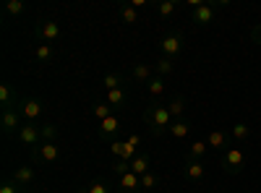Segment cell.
Masks as SVG:
<instances>
[{"label": "cell", "mask_w": 261, "mask_h": 193, "mask_svg": "<svg viewBox=\"0 0 261 193\" xmlns=\"http://www.w3.org/2000/svg\"><path fill=\"white\" fill-rule=\"evenodd\" d=\"M144 123L149 125L151 136L167 133L170 125H172V115H170V110H167V104H149L146 110H144Z\"/></svg>", "instance_id": "obj_1"}, {"label": "cell", "mask_w": 261, "mask_h": 193, "mask_svg": "<svg viewBox=\"0 0 261 193\" xmlns=\"http://www.w3.org/2000/svg\"><path fill=\"white\" fill-rule=\"evenodd\" d=\"M230 3L227 0H217V3H204V6H199V8H193L191 11V21L196 26H209V24H214V18H217V11L220 8H227Z\"/></svg>", "instance_id": "obj_2"}, {"label": "cell", "mask_w": 261, "mask_h": 193, "mask_svg": "<svg viewBox=\"0 0 261 193\" xmlns=\"http://www.w3.org/2000/svg\"><path fill=\"white\" fill-rule=\"evenodd\" d=\"M220 164H222V170H225L227 175H238L246 167V152H243L241 146H230L227 152H222Z\"/></svg>", "instance_id": "obj_3"}, {"label": "cell", "mask_w": 261, "mask_h": 193, "mask_svg": "<svg viewBox=\"0 0 261 193\" xmlns=\"http://www.w3.org/2000/svg\"><path fill=\"white\" fill-rule=\"evenodd\" d=\"M32 159L39 164H55L60 159V146L58 141H42L32 149Z\"/></svg>", "instance_id": "obj_4"}, {"label": "cell", "mask_w": 261, "mask_h": 193, "mask_svg": "<svg viewBox=\"0 0 261 193\" xmlns=\"http://www.w3.org/2000/svg\"><path fill=\"white\" fill-rule=\"evenodd\" d=\"M0 125H3L6 136H18L21 125H24V115H21L18 107H3V115H0Z\"/></svg>", "instance_id": "obj_5"}, {"label": "cell", "mask_w": 261, "mask_h": 193, "mask_svg": "<svg viewBox=\"0 0 261 193\" xmlns=\"http://www.w3.org/2000/svg\"><path fill=\"white\" fill-rule=\"evenodd\" d=\"M160 52L162 58H170V60H175L180 52H183V34L180 32H170L160 39Z\"/></svg>", "instance_id": "obj_6"}, {"label": "cell", "mask_w": 261, "mask_h": 193, "mask_svg": "<svg viewBox=\"0 0 261 193\" xmlns=\"http://www.w3.org/2000/svg\"><path fill=\"white\" fill-rule=\"evenodd\" d=\"M18 110L24 115L27 123H37V118L42 115V99L37 97H21L18 99Z\"/></svg>", "instance_id": "obj_7"}, {"label": "cell", "mask_w": 261, "mask_h": 193, "mask_svg": "<svg viewBox=\"0 0 261 193\" xmlns=\"http://www.w3.org/2000/svg\"><path fill=\"white\" fill-rule=\"evenodd\" d=\"M183 175H186L191 183H201V180L206 178L204 159H191V157H186V159H183Z\"/></svg>", "instance_id": "obj_8"}, {"label": "cell", "mask_w": 261, "mask_h": 193, "mask_svg": "<svg viewBox=\"0 0 261 193\" xmlns=\"http://www.w3.org/2000/svg\"><path fill=\"white\" fill-rule=\"evenodd\" d=\"M18 141L24 144V146H37V144H42V125H37V123H24V125H21V131H18Z\"/></svg>", "instance_id": "obj_9"}, {"label": "cell", "mask_w": 261, "mask_h": 193, "mask_svg": "<svg viewBox=\"0 0 261 193\" xmlns=\"http://www.w3.org/2000/svg\"><path fill=\"white\" fill-rule=\"evenodd\" d=\"M110 152H113V157L115 159H125V162H130L136 154H139V146L136 144H130V141H113L110 144Z\"/></svg>", "instance_id": "obj_10"}, {"label": "cell", "mask_w": 261, "mask_h": 193, "mask_svg": "<svg viewBox=\"0 0 261 193\" xmlns=\"http://www.w3.org/2000/svg\"><path fill=\"white\" fill-rule=\"evenodd\" d=\"M230 133L227 131H222V128H214V131H209L206 133V144H209V149H217V152H227L230 149Z\"/></svg>", "instance_id": "obj_11"}, {"label": "cell", "mask_w": 261, "mask_h": 193, "mask_svg": "<svg viewBox=\"0 0 261 193\" xmlns=\"http://www.w3.org/2000/svg\"><path fill=\"white\" fill-rule=\"evenodd\" d=\"M118 131H120V115H118V113L99 123V139L110 141V144L115 141V133H118Z\"/></svg>", "instance_id": "obj_12"}, {"label": "cell", "mask_w": 261, "mask_h": 193, "mask_svg": "<svg viewBox=\"0 0 261 193\" xmlns=\"http://www.w3.org/2000/svg\"><path fill=\"white\" fill-rule=\"evenodd\" d=\"M37 37L42 39V45L60 39V26H58V21H42V24L37 26Z\"/></svg>", "instance_id": "obj_13"}, {"label": "cell", "mask_w": 261, "mask_h": 193, "mask_svg": "<svg viewBox=\"0 0 261 193\" xmlns=\"http://www.w3.org/2000/svg\"><path fill=\"white\" fill-rule=\"evenodd\" d=\"M118 188H120V193H139L141 190V178L128 170V173L118 175Z\"/></svg>", "instance_id": "obj_14"}, {"label": "cell", "mask_w": 261, "mask_h": 193, "mask_svg": "<svg viewBox=\"0 0 261 193\" xmlns=\"http://www.w3.org/2000/svg\"><path fill=\"white\" fill-rule=\"evenodd\" d=\"M154 76H157L154 66H149V63H136V66L130 68V78H134L136 84H149Z\"/></svg>", "instance_id": "obj_15"}, {"label": "cell", "mask_w": 261, "mask_h": 193, "mask_svg": "<svg viewBox=\"0 0 261 193\" xmlns=\"http://www.w3.org/2000/svg\"><path fill=\"white\" fill-rule=\"evenodd\" d=\"M11 178H13L21 188H29V185H34V167H32V164H21V167L13 170Z\"/></svg>", "instance_id": "obj_16"}, {"label": "cell", "mask_w": 261, "mask_h": 193, "mask_svg": "<svg viewBox=\"0 0 261 193\" xmlns=\"http://www.w3.org/2000/svg\"><path fill=\"white\" fill-rule=\"evenodd\" d=\"M149 170H151V157H149L146 152H141V154H136L134 159H130V173H136L139 178L146 175Z\"/></svg>", "instance_id": "obj_17"}, {"label": "cell", "mask_w": 261, "mask_h": 193, "mask_svg": "<svg viewBox=\"0 0 261 193\" xmlns=\"http://www.w3.org/2000/svg\"><path fill=\"white\" fill-rule=\"evenodd\" d=\"M191 128H193V125H191V120L180 118V120H172V125H170V131H167V133H170L172 139H178V141H180V139H188Z\"/></svg>", "instance_id": "obj_18"}, {"label": "cell", "mask_w": 261, "mask_h": 193, "mask_svg": "<svg viewBox=\"0 0 261 193\" xmlns=\"http://www.w3.org/2000/svg\"><path fill=\"white\" fill-rule=\"evenodd\" d=\"M186 97L183 94H175L170 102H167V110H170V115H172V120H180L183 118V113H186Z\"/></svg>", "instance_id": "obj_19"}, {"label": "cell", "mask_w": 261, "mask_h": 193, "mask_svg": "<svg viewBox=\"0 0 261 193\" xmlns=\"http://www.w3.org/2000/svg\"><path fill=\"white\" fill-rule=\"evenodd\" d=\"M118 16H120V21H123L125 26H134L136 21H139V8H134L130 3H123L120 11H118Z\"/></svg>", "instance_id": "obj_20"}, {"label": "cell", "mask_w": 261, "mask_h": 193, "mask_svg": "<svg viewBox=\"0 0 261 193\" xmlns=\"http://www.w3.org/2000/svg\"><path fill=\"white\" fill-rule=\"evenodd\" d=\"M18 99L21 97L13 94L11 84H0V104H3V107H18Z\"/></svg>", "instance_id": "obj_21"}, {"label": "cell", "mask_w": 261, "mask_h": 193, "mask_svg": "<svg viewBox=\"0 0 261 193\" xmlns=\"http://www.w3.org/2000/svg\"><path fill=\"white\" fill-rule=\"evenodd\" d=\"M92 115L102 123V120H107L110 115H115V107H113L110 102H97V104L92 107Z\"/></svg>", "instance_id": "obj_22"}, {"label": "cell", "mask_w": 261, "mask_h": 193, "mask_svg": "<svg viewBox=\"0 0 261 193\" xmlns=\"http://www.w3.org/2000/svg\"><path fill=\"white\" fill-rule=\"evenodd\" d=\"M230 136H232L235 144H243V141L251 136V125H246V123H235V125L230 128Z\"/></svg>", "instance_id": "obj_23"}, {"label": "cell", "mask_w": 261, "mask_h": 193, "mask_svg": "<svg viewBox=\"0 0 261 193\" xmlns=\"http://www.w3.org/2000/svg\"><path fill=\"white\" fill-rule=\"evenodd\" d=\"M146 92H149L151 99H160V97L165 94V78H162V76H154V78L146 84Z\"/></svg>", "instance_id": "obj_24"}, {"label": "cell", "mask_w": 261, "mask_h": 193, "mask_svg": "<svg viewBox=\"0 0 261 193\" xmlns=\"http://www.w3.org/2000/svg\"><path fill=\"white\" fill-rule=\"evenodd\" d=\"M154 11H157L162 18H172V16L178 13V3H175V0H162V3L154 6Z\"/></svg>", "instance_id": "obj_25"}, {"label": "cell", "mask_w": 261, "mask_h": 193, "mask_svg": "<svg viewBox=\"0 0 261 193\" xmlns=\"http://www.w3.org/2000/svg\"><path fill=\"white\" fill-rule=\"evenodd\" d=\"M102 87H105V92H113V89H123V76L120 73H115V71H110L105 78H102Z\"/></svg>", "instance_id": "obj_26"}, {"label": "cell", "mask_w": 261, "mask_h": 193, "mask_svg": "<svg viewBox=\"0 0 261 193\" xmlns=\"http://www.w3.org/2000/svg\"><path fill=\"white\" fill-rule=\"evenodd\" d=\"M172 71H175V60H170V58H160L157 63H154V73L157 76H170Z\"/></svg>", "instance_id": "obj_27"}, {"label": "cell", "mask_w": 261, "mask_h": 193, "mask_svg": "<svg viewBox=\"0 0 261 193\" xmlns=\"http://www.w3.org/2000/svg\"><path fill=\"white\" fill-rule=\"evenodd\" d=\"M107 102H110L115 110H118V107H123V104L128 102V92H125V89H113V92H107Z\"/></svg>", "instance_id": "obj_28"}, {"label": "cell", "mask_w": 261, "mask_h": 193, "mask_svg": "<svg viewBox=\"0 0 261 193\" xmlns=\"http://www.w3.org/2000/svg\"><path fill=\"white\" fill-rule=\"evenodd\" d=\"M206 149H209V144H206L204 139H201V141H193V144L188 146V157H191V159H204Z\"/></svg>", "instance_id": "obj_29"}, {"label": "cell", "mask_w": 261, "mask_h": 193, "mask_svg": "<svg viewBox=\"0 0 261 193\" xmlns=\"http://www.w3.org/2000/svg\"><path fill=\"white\" fill-rule=\"evenodd\" d=\"M157 185H160V175L154 170H149L146 175H141V190H154Z\"/></svg>", "instance_id": "obj_30"}, {"label": "cell", "mask_w": 261, "mask_h": 193, "mask_svg": "<svg viewBox=\"0 0 261 193\" xmlns=\"http://www.w3.org/2000/svg\"><path fill=\"white\" fill-rule=\"evenodd\" d=\"M34 58H37L39 63H50V60L55 58V50H53L50 45H37V50H34Z\"/></svg>", "instance_id": "obj_31"}, {"label": "cell", "mask_w": 261, "mask_h": 193, "mask_svg": "<svg viewBox=\"0 0 261 193\" xmlns=\"http://www.w3.org/2000/svg\"><path fill=\"white\" fill-rule=\"evenodd\" d=\"M24 11H27L24 0H8V3H6V13H8V16H21Z\"/></svg>", "instance_id": "obj_32"}, {"label": "cell", "mask_w": 261, "mask_h": 193, "mask_svg": "<svg viewBox=\"0 0 261 193\" xmlns=\"http://www.w3.org/2000/svg\"><path fill=\"white\" fill-rule=\"evenodd\" d=\"M0 193H21V185L13 178H6L3 183H0Z\"/></svg>", "instance_id": "obj_33"}, {"label": "cell", "mask_w": 261, "mask_h": 193, "mask_svg": "<svg viewBox=\"0 0 261 193\" xmlns=\"http://www.w3.org/2000/svg\"><path fill=\"white\" fill-rule=\"evenodd\" d=\"M84 190H86V193H110V188H107L102 180H92V183L86 185Z\"/></svg>", "instance_id": "obj_34"}, {"label": "cell", "mask_w": 261, "mask_h": 193, "mask_svg": "<svg viewBox=\"0 0 261 193\" xmlns=\"http://www.w3.org/2000/svg\"><path fill=\"white\" fill-rule=\"evenodd\" d=\"M58 128L55 125H42V141H55Z\"/></svg>", "instance_id": "obj_35"}, {"label": "cell", "mask_w": 261, "mask_h": 193, "mask_svg": "<svg viewBox=\"0 0 261 193\" xmlns=\"http://www.w3.org/2000/svg\"><path fill=\"white\" fill-rule=\"evenodd\" d=\"M128 170H130V162L115 159V164H113V173H115V175H123V173H128Z\"/></svg>", "instance_id": "obj_36"}, {"label": "cell", "mask_w": 261, "mask_h": 193, "mask_svg": "<svg viewBox=\"0 0 261 193\" xmlns=\"http://www.w3.org/2000/svg\"><path fill=\"white\" fill-rule=\"evenodd\" d=\"M251 42H253V45H261V24H256L251 29Z\"/></svg>", "instance_id": "obj_37"}, {"label": "cell", "mask_w": 261, "mask_h": 193, "mask_svg": "<svg viewBox=\"0 0 261 193\" xmlns=\"http://www.w3.org/2000/svg\"><path fill=\"white\" fill-rule=\"evenodd\" d=\"M130 6H134V8H144L146 0H130Z\"/></svg>", "instance_id": "obj_38"}, {"label": "cell", "mask_w": 261, "mask_h": 193, "mask_svg": "<svg viewBox=\"0 0 261 193\" xmlns=\"http://www.w3.org/2000/svg\"><path fill=\"white\" fill-rule=\"evenodd\" d=\"M125 141H130V144H136V146H139V141H141V139H139V136H136V133H130V136H128V139H125Z\"/></svg>", "instance_id": "obj_39"}, {"label": "cell", "mask_w": 261, "mask_h": 193, "mask_svg": "<svg viewBox=\"0 0 261 193\" xmlns=\"http://www.w3.org/2000/svg\"><path fill=\"white\" fill-rule=\"evenodd\" d=\"M76 193H86V190H84V188H79V190H76Z\"/></svg>", "instance_id": "obj_40"}, {"label": "cell", "mask_w": 261, "mask_h": 193, "mask_svg": "<svg viewBox=\"0 0 261 193\" xmlns=\"http://www.w3.org/2000/svg\"><path fill=\"white\" fill-rule=\"evenodd\" d=\"M251 193H256V190H251Z\"/></svg>", "instance_id": "obj_41"}]
</instances>
